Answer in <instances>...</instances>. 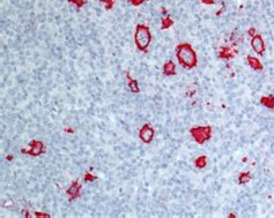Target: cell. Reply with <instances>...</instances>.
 Returning a JSON list of instances; mask_svg holds the SVG:
<instances>
[{"label":"cell","mask_w":274,"mask_h":218,"mask_svg":"<svg viewBox=\"0 0 274 218\" xmlns=\"http://www.w3.org/2000/svg\"><path fill=\"white\" fill-rule=\"evenodd\" d=\"M150 40H152V35L149 28L143 24H138L134 32V42L137 48L140 51H146L147 48L149 46Z\"/></svg>","instance_id":"obj_2"},{"label":"cell","mask_w":274,"mask_h":218,"mask_svg":"<svg viewBox=\"0 0 274 218\" xmlns=\"http://www.w3.org/2000/svg\"><path fill=\"white\" fill-rule=\"evenodd\" d=\"M249 180H250V174H249V173H242L238 178V182L241 183V185H244V183L248 182Z\"/></svg>","instance_id":"obj_16"},{"label":"cell","mask_w":274,"mask_h":218,"mask_svg":"<svg viewBox=\"0 0 274 218\" xmlns=\"http://www.w3.org/2000/svg\"><path fill=\"white\" fill-rule=\"evenodd\" d=\"M211 127H195V128H192L190 129L191 135L193 136V139L195 140V142L199 144L205 143L207 140H209L211 137Z\"/></svg>","instance_id":"obj_3"},{"label":"cell","mask_w":274,"mask_h":218,"mask_svg":"<svg viewBox=\"0 0 274 218\" xmlns=\"http://www.w3.org/2000/svg\"><path fill=\"white\" fill-rule=\"evenodd\" d=\"M173 24V21L170 19V16L162 19V29H168L169 27H171Z\"/></svg>","instance_id":"obj_14"},{"label":"cell","mask_w":274,"mask_h":218,"mask_svg":"<svg viewBox=\"0 0 274 218\" xmlns=\"http://www.w3.org/2000/svg\"><path fill=\"white\" fill-rule=\"evenodd\" d=\"M235 53H236V51H233L230 48H227V46H225V48H222L221 51H220V57L228 59V58L234 57Z\"/></svg>","instance_id":"obj_10"},{"label":"cell","mask_w":274,"mask_h":218,"mask_svg":"<svg viewBox=\"0 0 274 218\" xmlns=\"http://www.w3.org/2000/svg\"><path fill=\"white\" fill-rule=\"evenodd\" d=\"M35 216H37V217H50V215H46V214H40V212H35Z\"/></svg>","instance_id":"obj_20"},{"label":"cell","mask_w":274,"mask_h":218,"mask_svg":"<svg viewBox=\"0 0 274 218\" xmlns=\"http://www.w3.org/2000/svg\"><path fill=\"white\" fill-rule=\"evenodd\" d=\"M68 1H70V2H72V4H74L78 9L82 8L84 5L87 4V0H68Z\"/></svg>","instance_id":"obj_15"},{"label":"cell","mask_w":274,"mask_h":218,"mask_svg":"<svg viewBox=\"0 0 274 218\" xmlns=\"http://www.w3.org/2000/svg\"><path fill=\"white\" fill-rule=\"evenodd\" d=\"M143 1H146V0H130L131 5H133V6H140Z\"/></svg>","instance_id":"obj_19"},{"label":"cell","mask_w":274,"mask_h":218,"mask_svg":"<svg viewBox=\"0 0 274 218\" xmlns=\"http://www.w3.org/2000/svg\"><path fill=\"white\" fill-rule=\"evenodd\" d=\"M30 148L28 149V150H24L22 149L21 150V153H27V155H30L32 157H38L41 156L42 153H44L45 151V145L44 143L42 142V141H38V140H32L30 143Z\"/></svg>","instance_id":"obj_4"},{"label":"cell","mask_w":274,"mask_h":218,"mask_svg":"<svg viewBox=\"0 0 274 218\" xmlns=\"http://www.w3.org/2000/svg\"><path fill=\"white\" fill-rule=\"evenodd\" d=\"M176 56L179 64L185 68H193L197 65V56L190 44H179L176 48Z\"/></svg>","instance_id":"obj_1"},{"label":"cell","mask_w":274,"mask_h":218,"mask_svg":"<svg viewBox=\"0 0 274 218\" xmlns=\"http://www.w3.org/2000/svg\"><path fill=\"white\" fill-rule=\"evenodd\" d=\"M175 68H176V66L173 64V61H168L165 65L163 66V73L167 75H173L176 72H175Z\"/></svg>","instance_id":"obj_9"},{"label":"cell","mask_w":274,"mask_h":218,"mask_svg":"<svg viewBox=\"0 0 274 218\" xmlns=\"http://www.w3.org/2000/svg\"><path fill=\"white\" fill-rule=\"evenodd\" d=\"M101 1L105 4V9H106V10H110V9H112L113 5H115V0H101Z\"/></svg>","instance_id":"obj_17"},{"label":"cell","mask_w":274,"mask_h":218,"mask_svg":"<svg viewBox=\"0 0 274 218\" xmlns=\"http://www.w3.org/2000/svg\"><path fill=\"white\" fill-rule=\"evenodd\" d=\"M206 164H207L206 156H200V157H198L195 161V165L197 166V167H200V169L205 167V166H206Z\"/></svg>","instance_id":"obj_12"},{"label":"cell","mask_w":274,"mask_h":218,"mask_svg":"<svg viewBox=\"0 0 274 218\" xmlns=\"http://www.w3.org/2000/svg\"><path fill=\"white\" fill-rule=\"evenodd\" d=\"M201 1H203V4H214V2H215V0H201Z\"/></svg>","instance_id":"obj_21"},{"label":"cell","mask_w":274,"mask_h":218,"mask_svg":"<svg viewBox=\"0 0 274 218\" xmlns=\"http://www.w3.org/2000/svg\"><path fill=\"white\" fill-rule=\"evenodd\" d=\"M251 46L252 48L256 51V53H258L259 56H261L264 51H265V43H264V40L263 37L259 35H255L253 38L251 40Z\"/></svg>","instance_id":"obj_6"},{"label":"cell","mask_w":274,"mask_h":218,"mask_svg":"<svg viewBox=\"0 0 274 218\" xmlns=\"http://www.w3.org/2000/svg\"><path fill=\"white\" fill-rule=\"evenodd\" d=\"M80 191H81V185H80L79 180H74L71 186L67 188L66 194L68 195L70 200L73 201L80 196Z\"/></svg>","instance_id":"obj_7"},{"label":"cell","mask_w":274,"mask_h":218,"mask_svg":"<svg viewBox=\"0 0 274 218\" xmlns=\"http://www.w3.org/2000/svg\"><path fill=\"white\" fill-rule=\"evenodd\" d=\"M139 137H140V140H141L142 142L150 143L153 137H154V129H153L149 125L146 124L145 126H142V128L140 129V132H139Z\"/></svg>","instance_id":"obj_5"},{"label":"cell","mask_w":274,"mask_h":218,"mask_svg":"<svg viewBox=\"0 0 274 218\" xmlns=\"http://www.w3.org/2000/svg\"><path fill=\"white\" fill-rule=\"evenodd\" d=\"M249 35H251L252 37H253V36H255V29H250V30H249Z\"/></svg>","instance_id":"obj_22"},{"label":"cell","mask_w":274,"mask_h":218,"mask_svg":"<svg viewBox=\"0 0 274 218\" xmlns=\"http://www.w3.org/2000/svg\"><path fill=\"white\" fill-rule=\"evenodd\" d=\"M97 179V177L96 175H93L92 173H86V175H84V181H87V182H92V181H95Z\"/></svg>","instance_id":"obj_18"},{"label":"cell","mask_w":274,"mask_h":218,"mask_svg":"<svg viewBox=\"0 0 274 218\" xmlns=\"http://www.w3.org/2000/svg\"><path fill=\"white\" fill-rule=\"evenodd\" d=\"M125 76H126V79H127V81H128V87H130V89H131V91H132L133 94H139V92H140V89H139V87H138L137 81L133 80L132 78L130 76V73H128V72L125 73Z\"/></svg>","instance_id":"obj_8"},{"label":"cell","mask_w":274,"mask_h":218,"mask_svg":"<svg viewBox=\"0 0 274 218\" xmlns=\"http://www.w3.org/2000/svg\"><path fill=\"white\" fill-rule=\"evenodd\" d=\"M248 61H249V65L251 66L253 69H256V70H260L263 69V66H261L260 64V61L258 60V59H256V58H253V57H248Z\"/></svg>","instance_id":"obj_11"},{"label":"cell","mask_w":274,"mask_h":218,"mask_svg":"<svg viewBox=\"0 0 274 218\" xmlns=\"http://www.w3.org/2000/svg\"><path fill=\"white\" fill-rule=\"evenodd\" d=\"M261 103L265 105V106H267V107L272 109V107H274V97L272 96L263 97V98H261Z\"/></svg>","instance_id":"obj_13"}]
</instances>
